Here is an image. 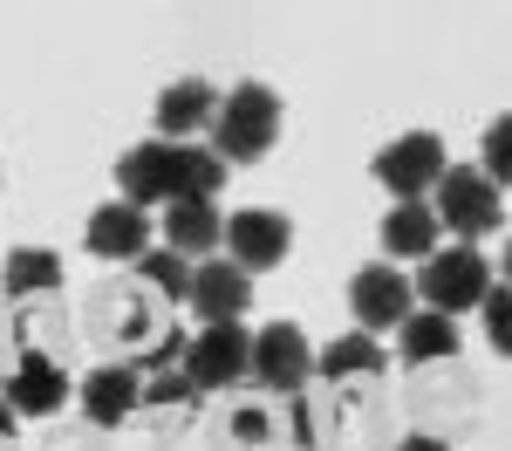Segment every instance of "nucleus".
<instances>
[{
	"instance_id": "f257e3e1",
	"label": "nucleus",
	"mask_w": 512,
	"mask_h": 451,
	"mask_svg": "<svg viewBox=\"0 0 512 451\" xmlns=\"http://www.w3.org/2000/svg\"><path fill=\"white\" fill-rule=\"evenodd\" d=\"M117 185L123 205L151 212V205H178V199H219L226 185V164L212 158L205 144H130L117 158Z\"/></svg>"
},
{
	"instance_id": "f03ea898",
	"label": "nucleus",
	"mask_w": 512,
	"mask_h": 451,
	"mask_svg": "<svg viewBox=\"0 0 512 451\" xmlns=\"http://www.w3.org/2000/svg\"><path fill=\"white\" fill-rule=\"evenodd\" d=\"M280 117H287V110H280V96L267 89V82H233V89L219 96V117H212V130H205V137H212L205 151H212L219 164H253V158H267V151L280 144Z\"/></svg>"
},
{
	"instance_id": "7ed1b4c3",
	"label": "nucleus",
	"mask_w": 512,
	"mask_h": 451,
	"mask_svg": "<svg viewBox=\"0 0 512 451\" xmlns=\"http://www.w3.org/2000/svg\"><path fill=\"white\" fill-rule=\"evenodd\" d=\"M431 212H437V226H451L465 246L506 226V199H499V185H492L485 171H472V164H444Z\"/></svg>"
},
{
	"instance_id": "20e7f679",
	"label": "nucleus",
	"mask_w": 512,
	"mask_h": 451,
	"mask_svg": "<svg viewBox=\"0 0 512 451\" xmlns=\"http://www.w3.org/2000/svg\"><path fill=\"white\" fill-rule=\"evenodd\" d=\"M485 287H492L485 253H478V246H444V253L424 260V274H417L410 294H424V308H431V315H451V322H458L472 301H485Z\"/></svg>"
},
{
	"instance_id": "39448f33",
	"label": "nucleus",
	"mask_w": 512,
	"mask_h": 451,
	"mask_svg": "<svg viewBox=\"0 0 512 451\" xmlns=\"http://www.w3.org/2000/svg\"><path fill=\"white\" fill-rule=\"evenodd\" d=\"M246 369L260 376L267 397H294V390H308V376H315V349H308V335L294 322H267L253 335V349H246Z\"/></svg>"
},
{
	"instance_id": "423d86ee",
	"label": "nucleus",
	"mask_w": 512,
	"mask_h": 451,
	"mask_svg": "<svg viewBox=\"0 0 512 451\" xmlns=\"http://www.w3.org/2000/svg\"><path fill=\"white\" fill-rule=\"evenodd\" d=\"M437 178H444V137L437 130H403L396 144L376 151V185H390L396 205L424 199Z\"/></svg>"
},
{
	"instance_id": "0eeeda50",
	"label": "nucleus",
	"mask_w": 512,
	"mask_h": 451,
	"mask_svg": "<svg viewBox=\"0 0 512 451\" xmlns=\"http://www.w3.org/2000/svg\"><path fill=\"white\" fill-rule=\"evenodd\" d=\"M158 294L137 281V287H103L96 301H89V328L103 335V342H117V349H151L171 322H158V308H151Z\"/></svg>"
},
{
	"instance_id": "6e6552de",
	"label": "nucleus",
	"mask_w": 512,
	"mask_h": 451,
	"mask_svg": "<svg viewBox=\"0 0 512 451\" xmlns=\"http://www.w3.org/2000/svg\"><path fill=\"white\" fill-rule=\"evenodd\" d=\"M294 253V219L287 212H267V205H246L226 219V260L239 274H267Z\"/></svg>"
},
{
	"instance_id": "1a4fd4ad",
	"label": "nucleus",
	"mask_w": 512,
	"mask_h": 451,
	"mask_svg": "<svg viewBox=\"0 0 512 451\" xmlns=\"http://www.w3.org/2000/svg\"><path fill=\"white\" fill-rule=\"evenodd\" d=\"M0 404L14 410V417H55V410L69 404V376L41 349H14V363L0 376Z\"/></svg>"
},
{
	"instance_id": "9d476101",
	"label": "nucleus",
	"mask_w": 512,
	"mask_h": 451,
	"mask_svg": "<svg viewBox=\"0 0 512 451\" xmlns=\"http://www.w3.org/2000/svg\"><path fill=\"white\" fill-rule=\"evenodd\" d=\"M246 349H253V335L239 322H212L192 335V349H185V376H192V390H233L239 376H246Z\"/></svg>"
},
{
	"instance_id": "9b49d317",
	"label": "nucleus",
	"mask_w": 512,
	"mask_h": 451,
	"mask_svg": "<svg viewBox=\"0 0 512 451\" xmlns=\"http://www.w3.org/2000/svg\"><path fill=\"white\" fill-rule=\"evenodd\" d=\"M349 308H355V328L362 335H383V328H403V315L417 308V294H410V281L396 274V267H362L349 281Z\"/></svg>"
},
{
	"instance_id": "f8f14e48",
	"label": "nucleus",
	"mask_w": 512,
	"mask_h": 451,
	"mask_svg": "<svg viewBox=\"0 0 512 451\" xmlns=\"http://www.w3.org/2000/svg\"><path fill=\"white\" fill-rule=\"evenodd\" d=\"M82 417L96 424V431H117V424H130L137 417V397H144V376H137V363H103L82 376Z\"/></svg>"
},
{
	"instance_id": "ddd939ff",
	"label": "nucleus",
	"mask_w": 512,
	"mask_h": 451,
	"mask_svg": "<svg viewBox=\"0 0 512 451\" xmlns=\"http://www.w3.org/2000/svg\"><path fill=\"white\" fill-rule=\"evenodd\" d=\"M185 301H192L198 328L239 322V315H246V301H253V274H239L233 260H205V267L192 274V287H185Z\"/></svg>"
},
{
	"instance_id": "4468645a",
	"label": "nucleus",
	"mask_w": 512,
	"mask_h": 451,
	"mask_svg": "<svg viewBox=\"0 0 512 451\" xmlns=\"http://www.w3.org/2000/svg\"><path fill=\"white\" fill-rule=\"evenodd\" d=\"M219 117V89L205 76H178L158 96V144H192L198 130H212Z\"/></svg>"
},
{
	"instance_id": "2eb2a0df",
	"label": "nucleus",
	"mask_w": 512,
	"mask_h": 451,
	"mask_svg": "<svg viewBox=\"0 0 512 451\" xmlns=\"http://www.w3.org/2000/svg\"><path fill=\"white\" fill-rule=\"evenodd\" d=\"M82 246L96 253V260H123V267H137L144 253H151V219L137 212V205H103V212H89V233Z\"/></svg>"
},
{
	"instance_id": "dca6fc26",
	"label": "nucleus",
	"mask_w": 512,
	"mask_h": 451,
	"mask_svg": "<svg viewBox=\"0 0 512 451\" xmlns=\"http://www.w3.org/2000/svg\"><path fill=\"white\" fill-rule=\"evenodd\" d=\"M226 240V219H219V199H178L164 205V253L178 260H198Z\"/></svg>"
},
{
	"instance_id": "f3484780",
	"label": "nucleus",
	"mask_w": 512,
	"mask_h": 451,
	"mask_svg": "<svg viewBox=\"0 0 512 451\" xmlns=\"http://www.w3.org/2000/svg\"><path fill=\"white\" fill-rule=\"evenodd\" d=\"M396 356L410 369L451 363V356H458V322H451V315H431V308H410L403 328H396Z\"/></svg>"
},
{
	"instance_id": "a211bd4d",
	"label": "nucleus",
	"mask_w": 512,
	"mask_h": 451,
	"mask_svg": "<svg viewBox=\"0 0 512 451\" xmlns=\"http://www.w3.org/2000/svg\"><path fill=\"white\" fill-rule=\"evenodd\" d=\"M383 253H396V260H431L437 253V212L424 199L396 205L390 219H383Z\"/></svg>"
},
{
	"instance_id": "6ab92c4d",
	"label": "nucleus",
	"mask_w": 512,
	"mask_h": 451,
	"mask_svg": "<svg viewBox=\"0 0 512 451\" xmlns=\"http://www.w3.org/2000/svg\"><path fill=\"white\" fill-rule=\"evenodd\" d=\"M7 301H35V294H62V260L41 253V246H14L7 253V274H0Z\"/></svg>"
},
{
	"instance_id": "aec40b11",
	"label": "nucleus",
	"mask_w": 512,
	"mask_h": 451,
	"mask_svg": "<svg viewBox=\"0 0 512 451\" xmlns=\"http://www.w3.org/2000/svg\"><path fill=\"white\" fill-rule=\"evenodd\" d=\"M383 363H390V356H383V342H376V335H362V328H355V335H342V342H328V349L315 356V369L328 376V383H349V376H383Z\"/></svg>"
},
{
	"instance_id": "412c9836",
	"label": "nucleus",
	"mask_w": 512,
	"mask_h": 451,
	"mask_svg": "<svg viewBox=\"0 0 512 451\" xmlns=\"http://www.w3.org/2000/svg\"><path fill=\"white\" fill-rule=\"evenodd\" d=\"M287 417H294V445H301V451H342V417H335V404H328V397L294 390Z\"/></svg>"
},
{
	"instance_id": "4be33fe9",
	"label": "nucleus",
	"mask_w": 512,
	"mask_h": 451,
	"mask_svg": "<svg viewBox=\"0 0 512 451\" xmlns=\"http://www.w3.org/2000/svg\"><path fill=\"white\" fill-rule=\"evenodd\" d=\"M192 404H198L192 376H185V369H158V376L144 383V397H137V417L151 410L158 424H185V417H192Z\"/></svg>"
},
{
	"instance_id": "5701e85b",
	"label": "nucleus",
	"mask_w": 512,
	"mask_h": 451,
	"mask_svg": "<svg viewBox=\"0 0 512 451\" xmlns=\"http://www.w3.org/2000/svg\"><path fill=\"white\" fill-rule=\"evenodd\" d=\"M226 438L239 451H274V404H233L226 410Z\"/></svg>"
},
{
	"instance_id": "b1692460",
	"label": "nucleus",
	"mask_w": 512,
	"mask_h": 451,
	"mask_svg": "<svg viewBox=\"0 0 512 451\" xmlns=\"http://www.w3.org/2000/svg\"><path fill=\"white\" fill-rule=\"evenodd\" d=\"M137 281L151 287V294H164V301H185V287H192V267H185L178 253H158V246H151V253L137 260Z\"/></svg>"
},
{
	"instance_id": "393cba45",
	"label": "nucleus",
	"mask_w": 512,
	"mask_h": 451,
	"mask_svg": "<svg viewBox=\"0 0 512 451\" xmlns=\"http://www.w3.org/2000/svg\"><path fill=\"white\" fill-rule=\"evenodd\" d=\"M185 349H192V335H185V328H164L151 349H137V369H151V376H158V369H178Z\"/></svg>"
},
{
	"instance_id": "a878e982",
	"label": "nucleus",
	"mask_w": 512,
	"mask_h": 451,
	"mask_svg": "<svg viewBox=\"0 0 512 451\" xmlns=\"http://www.w3.org/2000/svg\"><path fill=\"white\" fill-rule=\"evenodd\" d=\"M485 335H492V349H499V356L512 349V308H506V287H499V281L485 287Z\"/></svg>"
},
{
	"instance_id": "bb28decb",
	"label": "nucleus",
	"mask_w": 512,
	"mask_h": 451,
	"mask_svg": "<svg viewBox=\"0 0 512 451\" xmlns=\"http://www.w3.org/2000/svg\"><path fill=\"white\" fill-rule=\"evenodd\" d=\"M506 151H512V117H492V130H485V178L492 185H506Z\"/></svg>"
},
{
	"instance_id": "cd10ccee",
	"label": "nucleus",
	"mask_w": 512,
	"mask_h": 451,
	"mask_svg": "<svg viewBox=\"0 0 512 451\" xmlns=\"http://www.w3.org/2000/svg\"><path fill=\"white\" fill-rule=\"evenodd\" d=\"M396 451H451V445H444V438H431V431H417V438H403Z\"/></svg>"
},
{
	"instance_id": "c85d7f7f",
	"label": "nucleus",
	"mask_w": 512,
	"mask_h": 451,
	"mask_svg": "<svg viewBox=\"0 0 512 451\" xmlns=\"http://www.w3.org/2000/svg\"><path fill=\"white\" fill-rule=\"evenodd\" d=\"M0 445H14V410L0 404Z\"/></svg>"
},
{
	"instance_id": "c756f323",
	"label": "nucleus",
	"mask_w": 512,
	"mask_h": 451,
	"mask_svg": "<svg viewBox=\"0 0 512 451\" xmlns=\"http://www.w3.org/2000/svg\"><path fill=\"white\" fill-rule=\"evenodd\" d=\"M0 451H14V445H0Z\"/></svg>"
}]
</instances>
